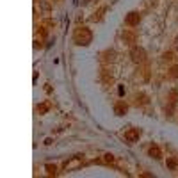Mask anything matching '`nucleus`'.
<instances>
[{"label": "nucleus", "instance_id": "nucleus-15", "mask_svg": "<svg viewBox=\"0 0 178 178\" xmlns=\"http://www.w3.org/2000/svg\"><path fill=\"white\" fill-rule=\"evenodd\" d=\"M175 48H176V52H178V38L175 39Z\"/></svg>", "mask_w": 178, "mask_h": 178}, {"label": "nucleus", "instance_id": "nucleus-5", "mask_svg": "<svg viewBox=\"0 0 178 178\" xmlns=\"http://www.w3.org/2000/svg\"><path fill=\"white\" fill-rule=\"evenodd\" d=\"M114 112H116V116H123V114L126 112V103H125V101H118V103L114 105Z\"/></svg>", "mask_w": 178, "mask_h": 178}, {"label": "nucleus", "instance_id": "nucleus-4", "mask_svg": "<svg viewBox=\"0 0 178 178\" xmlns=\"http://www.w3.org/2000/svg\"><path fill=\"white\" fill-rule=\"evenodd\" d=\"M139 136H141V130H139V128H132V130L125 132V139H126L128 142H134V141H137Z\"/></svg>", "mask_w": 178, "mask_h": 178}, {"label": "nucleus", "instance_id": "nucleus-9", "mask_svg": "<svg viewBox=\"0 0 178 178\" xmlns=\"http://www.w3.org/2000/svg\"><path fill=\"white\" fill-rule=\"evenodd\" d=\"M46 111H48V103H41L39 107H38V112H39V114H45Z\"/></svg>", "mask_w": 178, "mask_h": 178}, {"label": "nucleus", "instance_id": "nucleus-6", "mask_svg": "<svg viewBox=\"0 0 178 178\" xmlns=\"http://www.w3.org/2000/svg\"><path fill=\"white\" fill-rule=\"evenodd\" d=\"M148 153H150V157H153V158H160V157H162V151H160V148H158V146H151Z\"/></svg>", "mask_w": 178, "mask_h": 178}, {"label": "nucleus", "instance_id": "nucleus-8", "mask_svg": "<svg viewBox=\"0 0 178 178\" xmlns=\"http://www.w3.org/2000/svg\"><path fill=\"white\" fill-rule=\"evenodd\" d=\"M45 169H46L50 175H55V171H57V167H55V166H52V164H46V166H45Z\"/></svg>", "mask_w": 178, "mask_h": 178}, {"label": "nucleus", "instance_id": "nucleus-1", "mask_svg": "<svg viewBox=\"0 0 178 178\" xmlns=\"http://www.w3.org/2000/svg\"><path fill=\"white\" fill-rule=\"evenodd\" d=\"M73 39H75V43L77 45H89L91 43V39H93V34H91V30L89 29H86V27H80V29H77L75 30V34H73Z\"/></svg>", "mask_w": 178, "mask_h": 178}, {"label": "nucleus", "instance_id": "nucleus-3", "mask_svg": "<svg viewBox=\"0 0 178 178\" xmlns=\"http://www.w3.org/2000/svg\"><path fill=\"white\" fill-rule=\"evenodd\" d=\"M139 21H141V16H139L137 13H128V14H126V18H125V23H126V25H130V27L139 25Z\"/></svg>", "mask_w": 178, "mask_h": 178}, {"label": "nucleus", "instance_id": "nucleus-11", "mask_svg": "<svg viewBox=\"0 0 178 178\" xmlns=\"http://www.w3.org/2000/svg\"><path fill=\"white\" fill-rule=\"evenodd\" d=\"M167 167L169 169H175L176 167V160L175 158H167Z\"/></svg>", "mask_w": 178, "mask_h": 178}, {"label": "nucleus", "instance_id": "nucleus-12", "mask_svg": "<svg viewBox=\"0 0 178 178\" xmlns=\"http://www.w3.org/2000/svg\"><path fill=\"white\" fill-rule=\"evenodd\" d=\"M103 162H114V155L105 153V155H103Z\"/></svg>", "mask_w": 178, "mask_h": 178}, {"label": "nucleus", "instance_id": "nucleus-13", "mask_svg": "<svg viewBox=\"0 0 178 178\" xmlns=\"http://www.w3.org/2000/svg\"><path fill=\"white\" fill-rule=\"evenodd\" d=\"M171 75H173L175 79H178V66H173V68H171Z\"/></svg>", "mask_w": 178, "mask_h": 178}, {"label": "nucleus", "instance_id": "nucleus-7", "mask_svg": "<svg viewBox=\"0 0 178 178\" xmlns=\"http://www.w3.org/2000/svg\"><path fill=\"white\" fill-rule=\"evenodd\" d=\"M123 39H125V41H128V43H134L136 36H134L132 32H125V34H123Z\"/></svg>", "mask_w": 178, "mask_h": 178}, {"label": "nucleus", "instance_id": "nucleus-2", "mask_svg": "<svg viewBox=\"0 0 178 178\" xmlns=\"http://www.w3.org/2000/svg\"><path fill=\"white\" fill-rule=\"evenodd\" d=\"M130 57H132V61L136 64H141V62H144V59H146V52L142 48H139V46H134L132 52H130Z\"/></svg>", "mask_w": 178, "mask_h": 178}, {"label": "nucleus", "instance_id": "nucleus-10", "mask_svg": "<svg viewBox=\"0 0 178 178\" xmlns=\"http://www.w3.org/2000/svg\"><path fill=\"white\" fill-rule=\"evenodd\" d=\"M136 103H148V100H146V96H144V95H141V96H139L137 95V98H136Z\"/></svg>", "mask_w": 178, "mask_h": 178}, {"label": "nucleus", "instance_id": "nucleus-14", "mask_svg": "<svg viewBox=\"0 0 178 178\" xmlns=\"http://www.w3.org/2000/svg\"><path fill=\"white\" fill-rule=\"evenodd\" d=\"M164 59H167V61H171V59H173V57H171V54H169V52H167V54H164Z\"/></svg>", "mask_w": 178, "mask_h": 178}]
</instances>
